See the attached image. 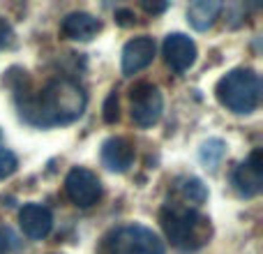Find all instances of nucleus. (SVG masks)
<instances>
[{"label": "nucleus", "instance_id": "423d86ee", "mask_svg": "<svg viewBox=\"0 0 263 254\" xmlns=\"http://www.w3.org/2000/svg\"><path fill=\"white\" fill-rule=\"evenodd\" d=\"M65 192L79 208H90L102 199V180L83 167H74L65 178Z\"/></svg>", "mask_w": 263, "mask_h": 254}, {"label": "nucleus", "instance_id": "39448f33", "mask_svg": "<svg viewBox=\"0 0 263 254\" xmlns=\"http://www.w3.org/2000/svg\"><path fill=\"white\" fill-rule=\"evenodd\" d=\"M129 111L132 120L139 127H153L162 118L164 111V97L157 86L148 81L136 83L129 90Z\"/></svg>", "mask_w": 263, "mask_h": 254}, {"label": "nucleus", "instance_id": "dca6fc26", "mask_svg": "<svg viewBox=\"0 0 263 254\" xmlns=\"http://www.w3.org/2000/svg\"><path fill=\"white\" fill-rule=\"evenodd\" d=\"M16 167H18L16 155H14L12 150L5 146L3 134H0V180H3V178H9V176H12V173L16 171Z\"/></svg>", "mask_w": 263, "mask_h": 254}, {"label": "nucleus", "instance_id": "f257e3e1", "mask_svg": "<svg viewBox=\"0 0 263 254\" xmlns=\"http://www.w3.org/2000/svg\"><path fill=\"white\" fill-rule=\"evenodd\" d=\"M16 104L23 123L44 130L79 120L86 111L88 95L72 79H53L37 93H18Z\"/></svg>", "mask_w": 263, "mask_h": 254}, {"label": "nucleus", "instance_id": "6ab92c4d", "mask_svg": "<svg viewBox=\"0 0 263 254\" xmlns=\"http://www.w3.org/2000/svg\"><path fill=\"white\" fill-rule=\"evenodd\" d=\"M116 21L123 28H127L134 23V12H129V9H118V12H116Z\"/></svg>", "mask_w": 263, "mask_h": 254}, {"label": "nucleus", "instance_id": "4468645a", "mask_svg": "<svg viewBox=\"0 0 263 254\" xmlns=\"http://www.w3.org/2000/svg\"><path fill=\"white\" fill-rule=\"evenodd\" d=\"M219 12H222V3L215 0H199L187 7V21L192 23L194 30H208L215 21H217Z\"/></svg>", "mask_w": 263, "mask_h": 254}, {"label": "nucleus", "instance_id": "9d476101", "mask_svg": "<svg viewBox=\"0 0 263 254\" xmlns=\"http://www.w3.org/2000/svg\"><path fill=\"white\" fill-rule=\"evenodd\" d=\"M18 224L21 231L32 241H42L51 233L53 229V215L46 206L42 204H26L18 210Z\"/></svg>", "mask_w": 263, "mask_h": 254}, {"label": "nucleus", "instance_id": "6e6552de", "mask_svg": "<svg viewBox=\"0 0 263 254\" xmlns=\"http://www.w3.org/2000/svg\"><path fill=\"white\" fill-rule=\"evenodd\" d=\"M164 60L176 74H182L196 63V44L192 37L182 35V32H171L164 37Z\"/></svg>", "mask_w": 263, "mask_h": 254}, {"label": "nucleus", "instance_id": "1a4fd4ad", "mask_svg": "<svg viewBox=\"0 0 263 254\" xmlns=\"http://www.w3.org/2000/svg\"><path fill=\"white\" fill-rule=\"evenodd\" d=\"M155 51H157V46H155L153 37L141 35L129 40L123 49V74L132 77V74L145 69L155 60Z\"/></svg>", "mask_w": 263, "mask_h": 254}, {"label": "nucleus", "instance_id": "2eb2a0df", "mask_svg": "<svg viewBox=\"0 0 263 254\" xmlns=\"http://www.w3.org/2000/svg\"><path fill=\"white\" fill-rule=\"evenodd\" d=\"M224 153H227V143H224L222 139H208L203 146H201L199 157L208 169H215L219 162H222Z\"/></svg>", "mask_w": 263, "mask_h": 254}, {"label": "nucleus", "instance_id": "f03ea898", "mask_svg": "<svg viewBox=\"0 0 263 254\" xmlns=\"http://www.w3.org/2000/svg\"><path fill=\"white\" fill-rule=\"evenodd\" d=\"M159 222L173 250L180 254H194L203 250L213 238V224L196 208L168 201L159 213Z\"/></svg>", "mask_w": 263, "mask_h": 254}, {"label": "nucleus", "instance_id": "f8f14e48", "mask_svg": "<svg viewBox=\"0 0 263 254\" xmlns=\"http://www.w3.org/2000/svg\"><path fill=\"white\" fill-rule=\"evenodd\" d=\"M100 30H102V21L88 12H72L60 23L63 37L74 42H90Z\"/></svg>", "mask_w": 263, "mask_h": 254}, {"label": "nucleus", "instance_id": "9b49d317", "mask_svg": "<svg viewBox=\"0 0 263 254\" xmlns=\"http://www.w3.org/2000/svg\"><path fill=\"white\" fill-rule=\"evenodd\" d=\"M102 164L109 171L125 173L134 164V146L125 136H111L102 143Z\"/></svg>", "mask_w": 263, "mask_h": 254}, {"label": "nucleus", "instance_id": "f3484780", "mask_svg": "<svg viewBox=\"0 0 263 254\" xmlns=\"http://www.w3.org/2000/svg\"><path fill=\"white\" fill-rule=\"evenodd\" d=\"M118 118H120V111H118V95H116V90H114L109 97H106V102H104V120H106L109 125H114Z\"/></svg>", "mask_w": 263, "mask_h": 254}, {"label": "nucleus", "instance_id": "a211bd4d", "mask_svg": "<svg viewBox=\"0 0 263 254\" xmlns=\"http://www.w3.org/2000/svg\"><path fill=\"white\" fill-rule=\"evenodd\" d=\"M14 42V30L5 16H0V49H7Z\"/></svg>", "mask_w": 263, "mask_h": 254}, {"label": "nucleus", "instance_id": "aec40b11", "mask_svg": "<svg viewBox=\"0 0 263 254\" xmlns=\"http://www.w3.org/2000/svg\"><path fill=\"white\" fill-rule=\"evenodd\" d=\"M166 7H168L166 3H162V5H150V3H143V9H145L148 14H159V12H164Z\"/></svg>", "mask_w": 263, "mask_h": 254}, {"label": "nucleus", "instance_id": "ddd939ff", "mask_svg": "<svg viewBox=\"0 0 263 254\" xmlns=\"http://www.w3.org/2000/svg\"><path fill=\"white\" fill-rule=\"evenodd\" d=\"M173 192H176V196L180 199V204L190 206V208L205 204V199H208V187H205L203 180L196 178V176L176 178V183H173Z\"/></svg>", "mask_w": 263, "mask_h": 254}, {"label": "nucleus", "instance_id": "0eeeda50", "mask_svg": "<svg viewBox=\"0 0 263 254\" xmlns=\"http://www.w3.org/2000/svg\"><path fill=\"white\" fill-rule=\"evenodd\" d=\"M233 187L238 190V194L252 199L261 192L263 187V164H261V148H254L250 153V157L245 162H240L233 169Z\"/></svg>", "mask_w": 263, "mask_h": 254}, {"label": "nucleus", "instance_id": "7ed1b4c3", "mask_svg": "<svg viewBox=\"0 0 263 254\" xmlns=\"http://www.w3.org/2000/svg\"><path fill=\"white\" fill-rule=\"evenodd\" d=\"M219 104L238 116H247L256 111L261 100V79L254 69L238 67L227 72L215 86Z\"/></svg>", "mask_w": 263, "mask_h": 254}, {"label": "nucleus", "instance_id": "412c9836", "mask_svg": "<svg viewBox=\"0 0 263 254\" xmlns=\"http://www.w3.org/2000/svg\"><path fill=\"white\" fill-rule=\"evenodd\" d=\"M0 254H9V238L3 229H0Z\"/></svg>", "mask_w": 263, "mask_h": 254}, {"label": "nucleus", "instance_id": "20e7f679", "mask_svg": "<svg viewBox=\"0 0 263 254\" xmlns=\"http://www.w3.org/2000/svg\"><path fill=\"white\" fill-rule=\"evenodd\" d=\"M164 243L143 224H123L102 238L97 254H164Z\"/></svg>", "mask_w": 263, "mask_h": 254}]
</instances>
